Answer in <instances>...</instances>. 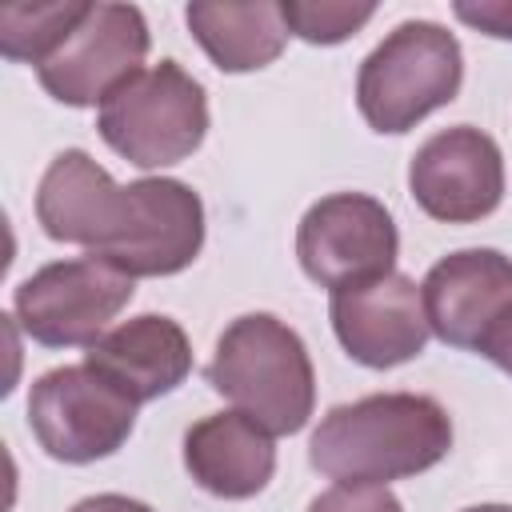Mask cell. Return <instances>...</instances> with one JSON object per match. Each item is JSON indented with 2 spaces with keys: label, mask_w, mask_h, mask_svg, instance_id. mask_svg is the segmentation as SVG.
Masks as SVG:
<instances>
[{
  "label": "cell",
  "mask_w": 512,
  "mask_h": 512,
  "mask_svg": "<svg viewBox=\"0 0 512 512\" xmlns=\"http://www.w3.org/2000/svg\"><path fill=\"white\" fill-rule=\"evenodd\" d=\"M36 220L44 236L88 248L120 272L176 276L204 248V204L172 176L116 184L84 148H64L40 176Z\"/></svg>",
  "instance_id": "cell-1"
},
{
  "label": "cell",
  "mask_w": 512,
  "mask_h": 512,
  "mask_svg": "<svg viewBox=\"0 0 512 512\" xmlns=\"http://www.w3.org/2000/svg\"><path fill=\"white\" fill-rule=\"evenodd\" d=\"M452 448V420L420 392H376L328 408L308 440V460L336 484H392L436 468Z\"/></svg>",
  "instance_id": "cell-2"
},
{
  "label": "cell",
  "mask_w": 512,
  "mask_h": 512,
  "mask_svg": "<svg viewBox=\"0 0 512 512\" xmlns=\"http://www.w3.org/2000/svg\"><path fill=\"white\" fill-rule=\"evenodd\" d=\"M208 384L272 436H292L312 420L316 372L296 328L272 312L236 316L212 352Z\"/></svg>",
  "instance_id": "cell-3"
},
{
  "label": "cell",
  "mask_w": 512,
  "mask_h": 512,
  "mask_svg": "<svg viewBox=\"0 0 512 512\" xmlns=\"http://www.w3.org/2000/svg\"><path fill=\"white\" fill-rule=\"evenodd\" d=\"M464 80L460 40L436 20L396 24L360 64L356 108L372 132L400 136L456 100Z\"/></svg>",
  "instance_id": "cell-4"
},
{
  "label": "cell",
  "mask_w": 512,
  "mask_h": 512,
  "mask_svg": "<svg viewBox=\"0 0 512 512\" xmlns=\"http://www.w3.org/2000/svg\"><path fill=\"white\" fill-rule=\"evenodd\" d=\"M96 128L104 144L136 168L180 164L208 136L204 84L176 60L140 68L100 104Z\"/></svg>",
  "instance_id": "cell-5"
},
{
  "label": "cell",
  "mask_w": 512,
  "mask_h": 512,
  "mask_svg": "<svg viewBox=\"0 0 512 512\" xmlns=\"http://www.w3.org/2000/svg\"><path fill=\"white\" fill-rule=\"evenodd\" d=\"M136 280L104 256L56 260L32 272L16 296L20 328L44 348H92L104 328L128 308Z\"/></svg>",
  "instance_id": "cell-6"
},
{
  "label": "cell",
  "mask_w": 512,
  "mask_h": 512,
  "mask_svg": "<svg viewBox=\"0 0 512 512\" xmlns=\"http://www.w3.org/2000/svg\"><path fill=\"white\" fill-rule=\"evenodd\" d=\"M136 408L88 364H64L36 376L28 392V428L36 444L64 464H92L124 448Z\"/></svg>",
  "instance_id": "cell-7"
},
{
  "label": "cell",
  "mask_w": 512,
  "mask_h": 512,
  "mask_svg": "<svg viewBox=\"0 0 512 512\" xmlns=\"http://www.w3.org/2000/svg\"><path fill=\"white\" fill-rule=\"evenodd\" d=\"M396 252L392 212L368 192H332L316 200L296 228L300 268L328 292L396 272Z\"/></svg>",
  "instance_id": "cell-8"
},
{
  "label": "cell",
  "mask_w": 512,
  "mask_h": 512,
  "mask_svg": "<svg viewBox=\"0 0 512 512\" xmlns=\"http://www.w3.org/2000/svg\"><path fill=\"white\" fill-rule=\"evenodd\" d=\"M148 44V20L136 4L88 0V12L76 20L68 40L36 68L40 88L68 108L104 104L128 76L140 72Z\"/></svg>",
  "instance_id": "cell-9"
},
{
  "label": "cell",
  "mask_w": 512,
  "mask_h": 512,
  "mask_svg": "<svg viewBox=\"0 0 512 512\" xmlns=\"http://www.w3.org/2000/svg\"><path fill=\"white\" fill-rule=\"evenodd\" d=\"M408 192L440 224H476L492 216L504 200L500 144L472 124L440 128L416 148Z\"/></svg>",
  "instance_id": "cell-10"
},
{
  "label": "cell",
  "mask_w": 512,
  "mask_h": 512,
  "mask_svg": "<svg viewBox=\"0 0 512 512\" xmlns=\"http://www.w3.org/2000/svg\"><path fill=\"white\" fill-rule=\"evenodd\" d=\"M328 316L340 348L364 368L408 364L432 336L420 284L404 272L336 288L328 300Z\"/></svg>",
  "instance_id": "cell-11"
},
{
  "label": "cell",
  "mask_w": 512,
  "mask_h": 512,
  "mask_svg": "<svg viewBox=\"0 0 512 512\" xmlns=\"http://www.w3.org/2000/svg\"><path fill=\"white\" fill-rule=\"evenodd\" d=\"M420 296L432 336L476 352L488 328L512 308V256L496 248H460L428 268Z\"/></svg>",
  "instance_id": "cell-12"
},
{
  "label": "cell",
  "mask_w": 512,
  "mask_h": 512,
  "mask_svg": "<svg viewBox=\"0 0 512 512\" xmlns=\"http://www.w3.org/2000/svg\"><path fill=\"white\" fill-rule=\"evenodd\" d=\"M84 364L96 368L108 384H116L132 404H148L176 392L188 380L192 344L172 316L144 312L108 328L84 352Z\"/></svg>",
  "instance_id": "cell-13"
},
{
  "label": "cell",
  "mask_w": 512,
  "mask_h": 512,
  "mask_svg": "<svg viewBox=\"0 0 512 512\" xmlns=\"http://www.w3.org/2000/svg\"><path fill=\"white\" fill-rule=\"evenodd\" d=\"M184 468L220 500H248L268 488L276 472L272 432L244 412H216L184 432Z\"/></svg>",
  "instance_id": "cell-14"
},
{
  "label": "cell",
  "mask_w": 512,
  "mask_h": 512,
  "mask_svg": "<svg viewBox=\"0 0 512 512\" xmlns=\"http://www.w3.org/2000/svg\"><path fill=\"white\" fill-rule=\"evenodd\" d=\"M184 20H188L192 40L204 48V56L220 72L268 68L288 44L280 4H272V0H252V4L196 0L184 8Z\"/></svg>",
  "instance_id": "cell-15"
},
{
  "label": "cell",
  "mask_w": 512,
  "mask_h": 512,
  "mask_svg": "<svg viewBox=\"0 0 512 512\" xmlns=\"http://www.w3.org/2000/svg\"><path fill=\"white\" fill-rule=\"evenodd\" d=\"M88 12V0L52 4H4L0 8V52L16 64H44Z\"/></svg>",
  "instance_id": "cell-16"
},
{
  "label": "cell",
  "mask_w": 512,
  "mask_h": 512,
  "mask_svg": "<svg viewBox=\"0 0 512 512\" xmlns=\"http://www.w3.org/2000/svg\"><path fill=\"white\" fill-rule=\"evenodd\" d=\"M288 36H300L304 44H340L352 32H360L376 4H352V0H284L280 4Z\"/></svg>",
  "instance_id": "cell-17"
},
{
  "label": "cell",
  "mask_w": 512,
  "mask_h": 512,
  "mask_svg": "<svg viewBox=\"0 0 512 512\" xmlns=\"http://www.w3.org/2000/svg\"><path fill=\"white\" fill-rule=\"evenodd\" d=\"M308 512H404V504L384 484H332L308 504Z\"/></svg>",
  "instance_id": "cell-18"
},
{
  "label": "cell",
  "mask_w": 512,
  "mask_h": 512,
  "mask_svg": "<svg viewBox=\"0 0 512 512\" xmlns=\"http://www.w3.org/2000/svg\"><path fill=\"white\" fill-rule=\"evenodd\" d=\"M452 12L492 40H512V0H456Z\"/></svg>",
  "instance_id": "cell-19"
},
{
  "label": "cell",
  "mask_w": 512,
  "mask_h": 512,
  "mask_svg": "<svg viewBox=\"0 0 512 512\" xmlns=\"http://www.w3.org/2000/svg\"><path fill=\"white\" fill-rule=\"evenodd\" d=\"M480 356H488L500 372H508L512 376V308L488 328V336L480 340V348H476Z\"/></svg>",
  "instance_id": "cell-20"
},
{
  "label": "cell",
  "mask_w": 512,
  "mask_h": 512,
  "mask_svg": "<svg viewBox=\"0 0 512 512\" xmlns=\"http://www.w3.org/2000/svg\"><path fill=\"white\" fill-rule=\"evenodd\" d=\"M68 512H152V508L144 500L120 496V492H96V496H84L80 504H72Z\"/></svg>",
  "instance_id": "cell-21"
},
{
  "label": "cell",
  "mask_w": 512,
  "mask_h": 512,
  "mask_svg": "<svg viewBox=\"0 0 512 512\" xmlns=\"http://www.w3.org/2000/svg\"><path fill=\"white\" fill-rule=\"evenodd\" d=\"M464 512H512V504H476V508H464Z\"/></svg>",
  "instance_id": "cell-22"
}]
</instances>
